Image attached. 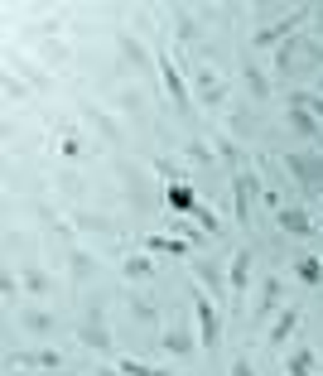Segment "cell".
<instances>
[{"mask_svg":"<svg viewBox=\"0 0 323 376\" xmlns=\"http://www.w3.org/2000/svg\"><path fill=\"white\" fill-rule=\"evenodd\" d=\"M193 314H198V338H203L208 348H217L222 323H217V314H213V299H198V304H193Z\"/></svg>","mask_w":323,"mask_h":376,"instance_id":"6da1fadb","label":"cell"},{"mask_svg":"<svg viewBox=\"0 0 323 376\" xmlns=\"http://www.w3.org/2000/svg\"><path fill=\"white\" fill-rule=\"evenodd\" d=\"M160 73H164V87H169V97H174V107L189 111V87H184V78H179L174 58H160Z\"/></svg>","mask_w":323,"mask_h":376,"instance_id":"7a4b0ae2","label":"cell"},{"mask_svg":"<svg viewBox=\"0 0 323 376\" xmlns=\"http://www.w3.org/2000/svg\"><path fill=\"white\" fill-rule=\"evenodd\" d=\"M256 188H261V184H256V174H237V188H232V193H237V217H242V222L251 217V203H256Z\"/></svg>","mask_w":323,"mask_h":376,"instance_id":"3957f363","label":"cell"},{"mask_svg":"<svg viewBox=\"0 0 323 376\" xmlns=\"http://www.w3.org/2000/svg\"><path fill=\"white\" fill-rule=\"evenodd\" d=\"M280 227L290 232V237H309L314 227H309V213L304 208H280Z\"/></svg>","mask_w":323,"mask_h":376,"instance_id":"277c9868","label":"cell"},{"mask_svg":"<svg viewBox=\"0 0 323 376\" xmlns=\"http://www.w3.org/2000/svg\"><path fill=\"white\" fill-rule=\"evenodd\" d=\"M295 323H299L295 309H280V314H275V323H270V333H266V343H285V338L295 333Z\"/></svg>","mask_w":323,"mask_h":376,"instance_id":"5b68a950","label":"cell"},{"mask_svg":"<svg viewBox=\"0 0 323 376\" xmlns=\"http://www.w3.org/2000/svg\"><path fill=\"white\" fill-rule=\"evenodd\" d=\"M295 275L304 280V285H323V261H319V256H299Z\"/></svg>","mask_w":323,"mask_h":376,"instance_id":"8992f818","label":"cell"},{"mask_svg":"<svg viewBox=\"0 0 323 376\" xmlns=\"http://www.w3.org/2000/svg\"><path fill=\"white\" fill-rule=\"evenodd\" d=\"M246 275H251V251H237L232 256V295L246 290Z\"/></svg>","mask_w":323,"mask_h":376,"instance_id":"52a82bcc","label":"cell"},{"mask_svg":"<svg viewBox=\"0 0 323 376\" xmlns=\"http://www.w3.org/2000/svg\"><path fill=\"white\" fill-rule=\"evenodd\" d=\"M169 203H174L179 213H193V208H198V198H193L189 184H174V188H169Z\"/></svg>","mask_w":323,"mask_h":376,"instance_id":"ba28073f","label":"cell"},{"mask_svg":"<svg viewBox=\"0 0 323 376\" xmlns=\"http://www.w3.org/2000/svg\"><path fill=\"white\" fill-rule=\"evenodd\" d=\"M198 97H203V102H222V82H217V73H198Z\"/></svg>","mask_w":323,"mask_h":376,"instance_id":"9c48e42d","label":"cell"},{"mask_svg":"<svg viewBox=\"0 0 323 376\" xmlns=\"http://www.w3.org/2000/svg\"><path fill=\"white\" fill-rule=\"evenodd\" d=\"M164 348H169V352H179V357H184V352L193 348V338L184 333V328H169V333H164Z\"/></svg>","mask_w":323,"mask_h":376,"instance_id":"30bf717a","label":"cell"},{"mask_svg":"<svg viewBox=\"0 0 323 376\" xmlns=\"http://www.w3.org/2000/svg\"><path fill=\"white\" fill-rule=\"evenodd\" d=\"M20 367H44V372H58V352H29V357H20Z\"/></svg>","mask_w":323,"mask_h":376,"instance_id":"8fae6325","label":"cell"},{"mask_svg":"<svg viewBox=\"0 0 323 376\" xmlns=\"http://www.w3.org/2000/svg\"><path fill=\"white\" fill-rule=\"evenodd\" d=\"M290 121H295V131H304V135H319V121H314L309 111L299 107V102H295V111H290Z\"/></svg>","mask_w":323,"mask_h":376,"instance_id":"7c38bea8","label":"cell"},{"mask_svg":"<svg viewBox=\"0 0 323 376\" xmlns=\"http://www.w3.org/2000/svg\"><path fill=\"white\" fill-rule=\"evenodd\" d=\"M82 343L87 348H107V328L102 323H82Z\"/></svg>","mask_w":323,"mask_h":376,"instance_id":"4fadbf2b","label":"cell"},{"mask_svg":"<svg viewBox=\"0 0 323 376\" xmlns=\"http://www.w3.org/2000/svg\"><path fill=\"white\" fill-rule=\"evenodd\" d=\"M285 34H290V25H270V29H261V34H256L251 44H256V49H266V44H280Z\"/></svg>","mask_w":323,"mask_h":376,"instance_id":"5bb4252c","label":"cell"},{"mask_svg":"<svg viewBox=\"0 0 323 376\" xmlns=\"http://www.w3.org/2000/svg\"><path fill=\"white\" fill-rule=\"evenodd\" d=\"M290 376H314V352H295L290 357Z\"/></svg>","mask_w":323,"mask_h":376,"instance_id":"9a60e30c","label":"cell"},{"mask_svg":"<svg viewBox=\"0 0 323 376\" xmlns=\"http://www.w3.org/2000/svg\"><path fill=\"white\" fill-rule=\"evenodd\" d=\"M280 304V280H266V290H261V314H270Z\"/></svg>","mask_w":323,"mask_h":376,"instance_id":"2e32d148","label":"cell"},{"mask_svg":"<svg viewBox=\"0 0 323 376\" xmlns=\"http://www.w3.org/2000/svg\"><path fill=\"white\" fill-rule=\"evenodd\" d=\"M126 376H164V372H160V367H145V362H135V357H131V362H126Z\"/></svg>","mask_w":323,"mask_h":376,"instance_id":"e0dca14e","label":"cell"},{"mask_svg":"<svg viewBox=\"0 0 323 376\" xmlns=\"http://www.w3.org/2000/svg\"><path fill=\"white\" fill-rule=\"evenodd\" d=\"M145 270H150L145 256H131V261H126V275H131V280H135V275H145Z\"/></svg>","mask_w":323,"mask_h":376,"instance_id":"ac0fdd59","label":"cell"},{"mask_svg":"<svg viewBox=\"0 0 323 376\" xmlns=\"http://www.w3.org/2000/svg\"><path fill=\"white\" fill-rule=\"evenodd\" d=\"M246 87H251L256 97H266V78H261V73H246Z\"/></svg>","mask_w":323,"mask_h":376,"instance_id":"d6986e66","label":"cell"},{"mask_svg":"<svg viewBox=\"0 0 323 376\" xmlns=\"http://www.w3.org/2000/svg\"><path fill=\"white\" fill-rule=\"evenodd\" d=\"M193 217H198V222H203V227H213V232H217V217L208 213V208H203V203H198V208H193Z\"/></svg>","mask_w":323,"mask_h":376,"instance_id":"ffe728a7","label":"cell"},{"mask_svg":"<svg viewBox=\"0 0 323 376\" xmlns=\"http://www.w3.org/2000/svg\"><path fill=\"white\" fill-rule=\"evenodd\" d=\"M232 376H256V367H251L246 357H237V362H232Z\"/></svg>","mask_w":323,"mask_h":376,"instance_id":"44dd1931","label":"cell"},{"mask_svg":"<svg viewBox=\"0 0 323 376\" xmlns=\"http://www.w3.org/2000/svg\"><path fill=\"white\" fill-rule=\"evenodd\" d=\"M102 376H121V372H102Z\"/></svg>","mask_w":323,"mask_h":376,"instance_id":"7402d4cb","label":"cell"},{"mask_svg":"<svg viewBox=\"0 0 323 376\" xmlns=\"http://www.w3.org/2000/svg\"><path fill=\"white\" fill-rule=\"evenodd\" d=\"M319 20H323V10H319Z\"/></svg>","mask_w":323,"mask_h":376,"instance_id":"603a6c76","label":"cell"}]
</instances>
